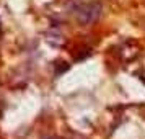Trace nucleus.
Returning <instances> with one entry per match:
<instances>
[{
	"label": "nucleus",
	"mask_w": 145,
	"mask_h": 139,
	"mask_svg": "<svg viewBox=\"0 0 145 139\" xmlns=\"http://www.w3.org/2000/svg\"><path fill=\"white\" fill-rule=\"evenodd\" d=\"M99 12H101V7L98 3H88V5H83L77 10V18H78L82 23H91L99 16Z\"/></svg>",
	"instance_id": "1"
}]
</instances>
